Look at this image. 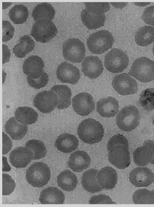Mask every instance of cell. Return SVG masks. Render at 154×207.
Instances as JSON below:
<instances>
[{
	"mask_svg": "<svg viewBox=\"0 0 154 207\" xmlns=\"http://www.w3.org/2000/svg\"><path fill=\"white\" fill-rule=\"evenodd\" d=\"M143 145L148 146L152 151L153 154V156L152 161L150 163L154 165V141L151 140H146L144 142Z\"/></svg>",
	"mask_w": 154,
	"mask_h": 207,
	"instance_id": "obj_45",
	"label": "cell"
},
{
	"mask_svg": "<svg viewBox=\"0 0 154 207\" xmlns=\"http://www.w3.org/2000/svg\"><path fill=\"white\" fill-rule=\"evenodd\" d=\"M148 204H154V189L149 191L148 197Z\"/></svg>",
	"mask_w": 154,
	"mask_h": 207,
	"instance_id": "obj_47",
	"label": "cell"
},
{
	"mask_svg": "<svg viewBox=\"0 0 154 207\" xmlns=\"http://www.w3.org/2000/svg\"><path fill=\"white\" fill-rule=\"evenodd\" d=\"M43 61L39 56L32 55L27 58L22 65L23 71L27 77L31 78H37L44 72Z\"/></svg>",
	"mask_w": 154,
	"mask_h": 207,
	"instance_id": "obj_17",
	"label": "cell"
},
{
	"mask_svg": "<svg viewBox=\"0 0 154 207\" xmlns=\"http://www.w3.org/2000/svg\"><path fill=\"white\" fill-rule=\"evenodd\" d=\"M10 20L15 24H21L26 21L29 15L27 8L22 4H17L13 6L9 12Z\"/></svg>",
	"mask_w": 154,
	"mask_h": 207,
	"instance_id": "obj_33",
	"label": "cell"
},
{
	"mask_svg": "<svg viewBox=\"0 0 154 207\" xmlns=\"http://www.w3.org/2000/svg\"><path fill=\"white\" fill-rule=\"evenodd\" d=\"M109 161L119 169L127 168L131 163L128 148L123 145H118L109 151L108 155Z\"/></svg>",
	"mask_w": 154,
	"mask_h": 207,
	"instance_id": "obj_13",
	"label": "cell"
},
{
	"mask_svg": "<svg viewBox=\"0 0 154 207\" xmlns=\"http://www.w3.org/2000/svg\"><path fill=\"white\" fill-rule=\"evenodd\" d=\"M65 200L64 193L56 187H47L41 192L39 200L41 204H63Z\"/></svg>",
	"mask_w": 154,
	"mask_h": 207,
	"instance_id": "obj_21",
	"label": "cell"
},
{
	"mask_svg": "<svg viewBox=\"0 0 154 207\" xmlns=\"http://www.w3.org/2000/svg\"><path fill=\"white\" fill-rule=\"evenodd\" d=\"M59 100L56 94L50 90H44L38 93L34 97V106L41 112L48 113L57 107Z\"/></svg>",
	"mask_w": 154,
	"mask_h": 207,
	"instance_id": "obj_10",
	"label": "cell"
},
{
	"mask_svg": "<svg viewBox=\"0 0 154 207\" xmlns=\"http://www.w3.org/2000/svg\"><path fill=\"white\" fill-rule=\"evenodd\" d=\"M153 156V152L148 146L143 145L137 147L133 153V159L135 163L139 166L147 165L152 161Z\"/></svg>",
	"mask_w": 154,
	"mask_h": 207,
	"instance_id": "obj_32",
	"label": "cell"
},
{
	"mask_svg": "<svg viewBox=\"0 0 154 207\" xmlns=\"http://www.w3.org/2000/svg\"><path fill=\"white\" fill-rule=\"evenodd\" d=\"M123 145L128 148L129 144L127 138L120 134L115 135L112 137L108 140L107 145V148L108 151H110L113 148L118 145Z\"/></svg>",
	"mask_w": 154,
	"mask_h": 207,
	"instance_id": "obj_38",
	"label": "cell"
},
{
	"mask_svg": "<svg viewBox=\"0 0 154 207\" xmlns=\"http://www.w3.org/2000/svg\"><path fill=\"white\" fill-rule=\"evenodd\" d=\"M86 9L95 14H101L108 11L110 9L108 2H84Z\"/></svg>",
	"mask_w": 154,
	"mask_h": 207,
	"instance_id": "obj_36",
	"label": "cell"
},
{
	"mask_svg": "<svg viewBox=\"0 0 154 207\" xmlns=\"http://www.w3.org/2000/svg\"><path fill=\"white\" fill-rule=\"evenodd\" d=\"M33 153L29 149L25 146H20L11 151L9 160L13 166L21 168L26 167L33 160Z\"/></svg>",
	"mask_w": 154,
	"mask_h": 207,
	"instance_id": "obj_15",
	"label": "cell"
},
{
	"mask_svg": "<svg viewBox=\"0 0 154 207\" xmlns=\"http://www.w3.org/2000/svg\"><path fill=\"white\" fill-rule=\"evenodd\" d=\"M114 42L112 34L107 30H101L91 34L87 41L89 51L95 54L104 53L111 48Z\"/></svg>",
	"mask_w": 154,
	"mask_h": 207,
	"instance_id": "obj_3",
	"label": "cell"
},
{
	"mask_svg": "<svg viewBox=\"0 0 154 207\" xmlns=\"http://www.w3.org/2000/svg\"><path fill=\"white\" fill-rule=\"evenodd\" d=\"M97 179L98 184L102 189H112L117 183V173L111 167L105 166L98 171Z\"/></svg>",
	"mask_w": 154,
	"mask_h": 207,
	"instance_id": "obj_20",
	"label": "cell"
},
{
	"mask_svg": "<svg viewBox=\"0 0 154 207\" xmlns=\"http://www.w3.org/2000/svg\"><path fill=\"white\" fill-rule=\"evenodd\" d=\"M139 102L145 110H154V88H149L143 90L140 96Z\"/></svg>",
	"mask_w": 154,
	"mask_h": 207,
	"instance_id": "obj_35",
	"label": "cell"
},
{
	"mask_svg": "<svg viewBox=\"0 0 154 207\" xmlns=\"http://www.w3.org/2000/svg\"><path fill=\"white\" fill-rule=\"evenodd\" d=\"M134 4L136 6L140 7L145 6L150 4L151 2H133Z\"/></svg>",
	"mask_w": 154,
	"mask_h": 207,
	"instance_id": "obj_49",
	"label": "cell"
},
{
	"mask_svg": "<svg viewBox=\"0 0 154 207\" xmlns=\"http://www.w3.org/2000/svg\"><path fill=\"white\" fill-rule=\"evenodd\" d=\"M152 124L153 125V126H154V115L152 119Z\"/></svg>",
	"mask_w": 154,
	"mask_h": 207,
	"instance_id": "obj_50",
	"label": "cell"
},
{
	"mask_svg": "<svg viewBox=\"0 0 154 207\" xmlns=\"http://www.w3.org/2000/svg\"><path fill=\"white\" fill-rule=\"evenodd\" d=\"M62 52L64 59L73 63H79L85 55L84 44L79 39L75 38L66 40L62 45Z\"/></svg>",
	"mask_w": 154,
	"mask_h": 207,
	"instance_id": "obj_8",
	"label": "cell"
},
{
	"mask_svg": "<svg viewBox=\"0 0 154 207\" xmlns=\"http://www.w3.org/2000/svg\"><path fill=\"white\" fill-rule=\"evenodd\" d=\"M15 118L19 123L26 125L35 123L38 114L33 108L28 106H19L14 113Z\"/></svg>",
	"mask_w": 154,
	"mask_h": 207,
	"instance_id": "obj_28",
	"label": "cell"
},
{
	"mask_svg": "<svg viewBox=\"0 0 154 207\" xmlns=\"http://www.w3.org/2000/svg\"><path fill=\"white\" fill-rule=\"evenodd\" d=\"M3 155L7 154L11 150L12 147V141L10 138L4 133L2 132Z\"/></svg>",
	"mask_w": 154,
	"mask_h": 207,
	"instance_id": "obj_44",
	"label": "cell"
},
{
	"mask_svg": "<svg viewBox=\"0 0 154 207\" xmlns=\"http://www.w3.org/2000/svg\"><path fill=\"white\" fill-rule=\"evenodd\" d=\"M72 102L74 110L81 116L88 115L95 109V104L92 96L87 92L77 94L73 98Z\"/></svg>",
	"mask_w": 154,
	"mask_h": 207,
	"instance_id": "obj_11",
	"label": "cell"
},
{
	"mask_svg": "<svg viewBox=\"0 0 154 207\" xmlns=\"http://www.w3.org/2000/svg\"><path fill=\"white\" fill-rule=\"evenodd\" d=\"M136 44L140 46H148L154 42V27L145 26L138 29L135 35Z\"/></svg>",
	"mask_w": 154,
	"mask_h": 207,
	"instance_id": "obj_30",
	"label": "cell"
},
{
	"mask_svg": "<svg viewBox=\"0 0 154 207\" xmlns=\"http://www.w3.org/2000/svg\"><path fill=\"white\" fill-rule=\"evenodd\" d=\"M112 85L115 90L121 95L135 94L138 90L136 80L128 74L123 73L115 76Z\"/></svg>",
	"mask_w": 154,
	"mask_h": 207,
	"instance_id": "obj_9",
	"label": "cell"
},
{
	"mask_svg": "<svg viewBox=\"0 0 154 207\" xmlns=\"http://www.w3.org/2000/svg\"><path fill=\"white\" fill-rule=\"evenodd\" d=\"M149 190L142 188L136 191L132 196V201L135 204H148V195Z\"/></svg>",
	"mask_w": 154,
	"mask_h": 207,
	"instance_id": "obj_40",
	"label": "cell"
},
{
	"mask_svg": "<svg viewBox=\"0 0 154 207\" xmlns=\"http://www.w3.org/2000/svg\"><path fill=\"white\" fill-rule=\"evenodd\" d=\"M55 11L52 6L47 2L40 3L34 8L32 14L34 21L47 19L52 20L55 15Z\"/></svg>",
	"mask_w": 154,
	"mask_h": 207,
	"instance_id": "obj_31",
	"label": "cell"
},
{
	"mask_svg": "<svg viewBox=\"0 0 154 207\" xmlns=\"http://www.w3.org/2000/svg\"><path fill=\"white\" fill-rule=\"evenodd\" d=\"M2 42H6L13 38L15 31L14 27L7 21H2Z\"/></svg>",
	"mask_w": 154,
	"mask_h": 207,
	"instance_id": "obj_41",
	"label": "cell"
},
{
	"mask_svg": "<svg viewBox=\"0 0 154 207\" xmlns=\"http://www.w3.org/2000/svg\"><path fill=\"white\" fill-rule=\"evenodd\" d=\"M98 171L97 169L92 168L88 169L82 174L81 178L82 185L85 190L90 193H94L102 190L97 181Z\"/></svg>",
	"mask_w": 154,
	"mask_h": 207,
	"instance_id": "obj_23",
	"label": "cell"
},
{
	"mask_svg": "<svg viewBox=\"0 0 154 207\" xmlns=\"http://www.w3.org/2000/svg\"><path fill=\"white\" fill-rule=\"evenodd\" d=\"M90 163L91 159L88 154L83 151L78 150L71 154L67 165L74 172H80L87 169Z\"/></svg>",
	"mask_w": 154,
	"mask_h": 207,
	"instance_id": "obj_19",
	"label": "cell"
},
{
	"mask_svg": "<svg viewBox=\"0 0 154 207\" xmlns=\"http://www.w3.org/2000/svg\"><path fill=\"white\" fill-rule=\"evenodd\" d=\"M129 178L131 183L136 187H146L154 181V174L147 167H138L131 171Z\"/></svg>",
	"mask_w": 154,
	"mask_h": 207,
	"instance_id": "obj_14",
	"label": "cell"
},
{
	"mask_svg": "<svg viewBox=\"0 0 154 207\" xmlns=\"http://www.w3.org/2000/svg\"><path fill=\"white\" fill-rule=\"evenodd\" d=\"M11 170V168L7 162L6 157L2 156V171L9 172Z\"/></svg>",
	"mask_w": 154,
	"mask_h": 207,
	"instance_id": "obj_46",
	"label": "cell"
},
{
	"mask_svg": "<svg viewBox=\"0 0 154 207\" xmlns=\"http://www.w3.org/2000/svg\"><path fill=\"white\" fill-rule=\"evenodd\" d=\"M89 204H117L108 196L100 194L92 196L89 201Z\"/></svg>",
	"mask_w": 154,
	"mask_h": 207,
	"instance_id": "obj_42",
	"label": "cell"
},
{
	"mask_svg": "<svg viewBox=\"0 0 154 207\" xmlns=\"http://www.w3.org/2000/svg\"><path fill=\"white\" fill-rule=\"evenodd\" d=\"M81 66L82 71L84 75L91 79H95L99 76L104 69L101 60L94 56L86 57Z\"/></svg>",
	"mask_w": 154,
	"mask_h": 207,
	"instance_id": "obj_16",
	"label": "cell"
},
{
	"mask_svg": "<svg viewBox=\"0 0 154 207\" xmlns=\"http://www.w3.org/2000/svg\"><path fill=\"white\" fill-rule=\"evenodd\" d=\"M77 133L82 141L87 144H93L102 140L104 136V129L99 121L91 118H87L79 124Z\"/></svg>",
	"mask_w": 154,
	"mask_h": 207,
	"instance_id": "obj_1",
	"label": "cell"
},
{
	"mask_svg": "<svg viewBox=\"0 0 154 207\" xmlns=\"http://www.w3.org/2000/svg\"><path fill=\"white\" fill-rule=\"evenodd\" d=\"M128 74L142 82H150L154 80V61L139 58L133 62Z\"/></svg>",
	"mask_w": 154,
	"mask_h": 207,
	"instance_id": "obj_4",
	"label": "cell"
},
{
	"mask_svg": "<svg viewBox=\"0 0 154 207\" xmlns=\"http://www.w3.org/2000/svg\"><path fill=\"white\" fill-rule=\"evenodd\" d=\"M110 3L114 7L119 9L125 7L128 4L127 2H110Z\"/></svg>",
	"mask_w": 154,
	"mask_h": 207,
	"instance_id": "obj_48",
	"label": "cell"
},
{
	"mask_svg": "<svg viewBox=\"0 0 154 207\" xmlns=\"http://www.w3.org/2000/svg\"><path fill=\"white\" fill-rule=\"evenodd\" d=\"M25 146L29 149L32 152L33 160L41 159L46 155L47 150L46 147L44 143L39 140H29L26 142Z\"/></svg>",
	"mask_w": 154,
	"mask_h": 207,
	"instance_id": "obj_34",
	"label": "cell"
},
{
	"mask_svg": "<svg viewBox=\"0 0 154 207\" xmlns=\"http://www.w3.org/2000/svg\"><path fill=\"white\" fill-rule=\"evenodd\" d=\"M58 185L64 191L70 192L76 187L78 182L76 175L69 169L61 172L57 178Z\"/></svg>",
	"mask_w": 154,
	"mask_h": 207,
	"instance_id": "obj_26",
	"label": "cell"
},
{
	"mask_svg": "<svg viewBox=\"0 0 154 207\" xmlns=\"http://www.w3.org/2000/svg\"><path fill=\"white\" fill-rule=\"evenodd\" d=\"M56 75L60 82L71 84H76L80 78L79 69L67 61L61 62L58 66Z\"/></svg>",
	"mask_w": 154,
	"mask_h": 207,
	"instance_id": "obj_12",
	"label": "cell"
},
{
	"mask_svg": "<svg viewBox=\"0 0 154 207\" xmlns=\"http://www.w3.org/2000/svg\"><path fill=\"white\" fill-rule=\"evenodd\" d=\"M49 77L44 71L39 77L34 79L27 77V81L29 85L35 89H40L44 87L47 84Z\"/></svg>",
	"mask_w": 154,
	"mask_h": 207,
	"instance_id": "obj_39",
	"label": "cell"
},
{
	"mask_svg": "<svg viewBox=\"0 0 154 207\" xmlns=\"http://www.w3.org/2000/svg\"><path fill=\"white\" fill-rule=\"evenodd\" d=\"M55 145L57 149L65 153H71L76 150L79 145V141L74 135L63 133L56 139Z\"/></svg>",
	"mask_w": 154,
	"mask_h": 207,
	"instance_id": "obj_22",
	"label": "cell"
},
{
	"mask_svg": "<svg viewBox=\"0 0 154 207\" xmlns=\"http://www.w3.org/2000/svg\"><path fill=\"white\" fill-rule=\"evenodd\" d=\"M140 120L138 109L133 105H129L122 108L116 117L118 127L125 132H130L136 128Z\"/></svg>",
	"mask_w": 154,
	"mask_h": 207,
	"instance_id": "obj_5",
	"label": "cell"
},
{
	"mask_svg": "<svg viewBox=\"0 0 154 207\" xmlns=\"http://www.w3.org/2000/svg\"><path fill=\"white\" fill-rule=\"evenodd\" d=\"M119 108L118 101L112 97L101 98L97 102L96 105L97 112L103 117H114L118 112Z\"/></svg>",
	"mask_w": 154,
	"mask_h": 207,
	"instance_id": "obj_18",
	"label": "cell"
},
{
	"mask_svg": "<svg viewBox=\"0 0 154 207\" xmlns=\"http://www.w3.org/2000/svg\"><path fill=\"white\" fill-rule=\"evenodd\" d=\"M6 133L14 140H19L22 138L28 131L27 126L19 122L14 117L9 118L5 125Z\"/></svg>",
	"mask_w": 154,
	"mask_h": 207,
	"instance_id": "obj_24",
	"label": "cell"
},
{
	"mask_svg": "<svg viewBox=\"0 0 154 207\" xmlns=\"http://www.w3.org/2000/svg\"><path fill=\"white\" fill-rule=\"evenodd\" d=\"M50 91L57 95L59 102L57 108L60 109H65L71 104L72 96L71 90L69 87L65 85H57L52 87Z\"/></svg>",
	"mask_w": 154,
	"mask_h": 207,
	"instance_id": "obj_27",
	"label": "cell"
},
{
	"mask_svg": "<svg viewBox=\"0 0 154 207\" xmlns=\"http://www.w3.org/2000/svg\"><path fill=\"white\" fill-rule=\"evenodd\" d=\"M80 16L83 23L87 28L91 30L103 26L106 20L104 14H95L89 12L86 9L82 10Z\"/></svg>",
	"mask_w": 154,
	"mask_h": 207,
	"instance_id": "obj_25",
	"label": "cell"
},
{
	"mask_svg": "<svg viewBox=\"0 0 154 207\" xmlns=\"http://www.w3.org/2000/svg\"><path fill=\"white\" fill-rule=\"evenodd\" d=\"M15 186V183L11 176L7 173H2V195H8L11 194Z\"/></svg>",
	"mask_w": 154,
	"mask_h": 207,
	"instance_id": "obj_37",
	"label": "cell"
},
{
	"mask_svg": "<svg viewBox=\"0 0 154 207\" xmlns=\"http://www.w3.org/2000/svg\"><path fill=\"white\" fill-rule=\"evenodd\" d=\"M152 52H153V55L154 56V45L153 46V48H152Z\"/></svg>",
	"mask_w": 154,
	"mask_h": 207,
	"instance_id": "obj_51",
	"label": "cell"
},
{
	"mask_svg": "<svg viewBox=\"0 0 154 207\" xmlns=\"http://www.w3.org/2000/svg\"><path fill=\"white\" fill-rule=\"evenodd\" d=\"M57 32L56 26L51 20L43 19L39 20L34 23L31 35L36 41L45 43L52 39Z\"/></svg>",
	"mask_w": 154,
	"mask_h": 207,
	"instance_id": "obj_7",
	"label": "cell"
},
{
	"mask_svg": "<svg viewBox=\"0 0 154 207\" xmlns=\"http://www.w3.org/2000/svg\"><path fill=\"white\" fill-rule=\"evenodd\" d=\"M35 45V42L32 38L29 35H25L20 38L19 42L14 46L13 52L18 58H24L33 50Z\"/></svg>",
	"mask_w": 154,
	"mask_h": 207,
	"instance_id": "obj_29",
	"label": "cell"
},
{
	"mask_svg": "<svg viewBox=\"0 0 154 207\" xmlns=\"http://www.w3.org/2000/svg\"><path fill=\"white\" fill-rule=\"evenodd\" d=\"M26 176L30 185L35 187H42L47 184L50 180V169L45 163L36 162L27 169Z\"/></svg>",
	"mask_w": 154,
	"mask_h": 207,
	"instance_id": "obj_2",
	"label": "cell"
},
{
	"mask_svg": "<svg viewBox=\"0 0 154 207\" xmlns=\"http://www.w3.org/2000/svg\"><path fill=\"white\" fill-rule=\"evenodd\" d=\"M128 57L123 51L114 48L106 54L104 57L105 68L112 73H119L124 71L128 65Z\"/></svg>",
	"mask_w": 154,
	"mask_h": 207,
	"instance_id": "obj_6",
	"label": "cell"
},
{
	"mask_svg": "<svg viewBox=\"0 0 154 207\" xmlns=\"http://www.w3.org/2000/svg\"><path fill=\"white\" fill-rule=\"evenodd\" d=\"M141 18L146 24L154 26V5L149 6L145 9Z\"/></svg>",
	"mask_w": 154,
	"mask_h": 207,
	"instance_id": "obj_43",
	"label": "cell"
}]
</instances>
